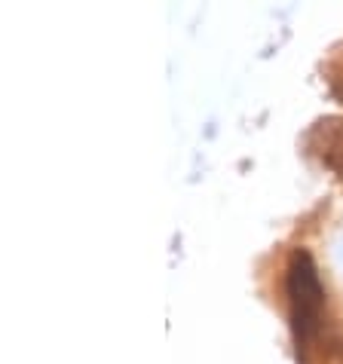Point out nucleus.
<instances>
[{
    "instance_id": "obj_1",
    "label": "nucleus",
    "mask_w": 343,
    "mask_h": 364,
    "mask_svg": "<svg viewBox=\"0 0 343 364\" xmlns=\"http://www.w3.org/2000/svg\"><path fill=\"white\" fill-rule=\"evenodd\" d=\"M288 303L297 352L300 358H307L312 343L322 337V309H325V288L307 251H295L288 260Z\"/></svg>"
},
{
    "instance_id": "obj_2",
    "label": "nucleus",
    "mask_w": 343,
    "mask_h": 364,
    "mask_svg": "<svg viewBox=\"0 0 343 364\" xmlns=\"http://www.w3.org/2000/svg\"><path fill=\"white\" fill-rule=\"evenodd\" d=\"M312 135H322V144H319V154L322 159L343 171V119H322V123L312 129Z\"/></svg>"
}]
</instances>
